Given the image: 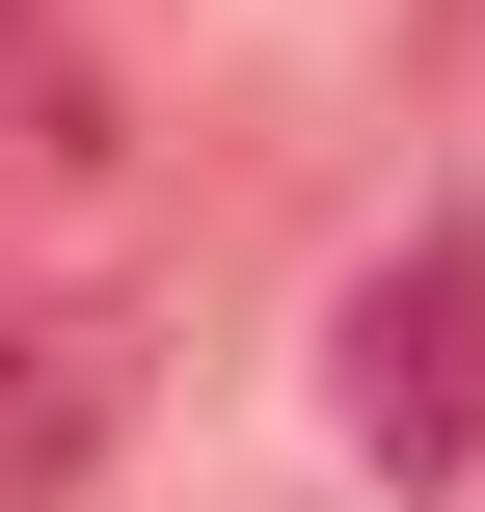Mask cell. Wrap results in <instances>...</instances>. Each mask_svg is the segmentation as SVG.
Wrapping results in <instances>:
<instances>
[{
  "instance_id": "2",
  "label": "cell",
  "mask_w": 485,
  "mask_h": 512,
  "mask_svg": "<svg viewBox=\"0 0 485 512\" xmlns=\"http://www.w3.org/2000/svg\"><path fill=\"white\" fill-rule=\"evenodd\" d=\"M81 270H135V135H108L81 81H27V54H0V324H27V297H81Z\"/></svg>"
},
{
  "instance_id": "1",
  "label": "cell",
  "mask_w": 485,
  "mask_h": 512,
  "mask_svg": "<svg viewBox=\"0 0 485 512\" xmlns=\"http://www.w3.org/2000/svg\"><path fill=\"white\" fill-rule=\"evenodd\" d=\"M324 432H351L378 486H459V459H485V216H405V243L351 270V324H324Z\"/></svg>"
},
{
  "instance_id": "3",
  "label": "cell",
  "mask_w": 485,
  "mask_h": 512,
  "mask_svg": "<svg viewBox=\"0 0 485 512\" xmlns=\"http://www.w3.org/2000/svg\"><path fill=\"white\" fill-rule=\"evenodd\" d=\"M108 432H135V270H81V297L0 324V512H54Z\"/></svg>"
},
{
  "instance_id": "4",
  "label": "cell",
  "mask_w": 485,
  "mask_h": 512,
  "mask_svg": "<svg viewBox=\"0 0 485 512\" xmlns=\"http://www.w3.org/2000/svg\"><path fill=\"white\" fill-rule=\"evenodd\" d=\"M0 27H27V0H0Z\"/></svg>"
}]
</instances>
